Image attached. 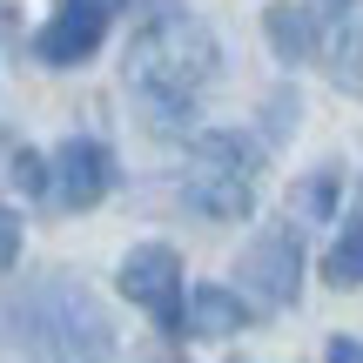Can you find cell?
I'll list each match as a JSON object with an SVG mask.
<instances>
[{
	"label": "cell",
	"mask_w": 363,
	"mask_h": 363,
	"mask_svg": "<svg viewBox=\"0 0 363 363\" xmlns=\"http://www.w3.org/2000/svg\"><path fill=\"white\" fill-rule=\"evenodd\" d=\"M7 330L21 363H108L115 357V330H108L101 303L67 276L27 283L7 303Z\"/></svg>",
	"instance_id": "cell-1"
},
{
	"label": "cell",
	"mask_w": 363,
	"mask_h": 363,
	"mask_svg": "<svg viewBox=\"0 0 363 363\" xmlns=\"http://www.w3.org/2000/svg\"><path fill=\"white\" fill-rule=\"evenodd\" d=\"M330 202H337V175H330V169H316L310 182H296V189H289V229H296L303 216H310V222H323V216H330Z\"/></svg>",
	"instance_id": "cell-11"
},
{
	"label": "cell",
	"mask_w": 363,
	"mask_h": 363,
	"mask_svg": "<svg viewBox=\"0 0 363 363\" xmlns=\"http://www.w3.org/2000/svg\"><path fill=\"white\" fill-rule=\"evenodd\" d=\"M357 13V0H316V21H330V27H343Z\"/></svg>",
	"instance_id": "cell-14"
},
{
	"label": "cell",
	"mask_w": 363,
	"mask_h": 363,
	"mask_svg": "<svg viewBox=\"0 0 363 363\" xmlns=\"http://www.w3.org/2000/svg\"><path fill=\"white\" fill-rule=\"evenodd\" d=\"M256 182H262V148L235 128H208L189 142L182 162V202L208 222H242L256 208Z\"/></svg>",
	"instance_id": "cell-3"
},
{
	"label": "cell",
	"mask_w": 363,
	"mask_h": 363,
	"mask_svg": "<svg viewBox=\"0 0 363 363\" xmlns=\"http://www.w3.org/2000/svg\"><path fill=\"white\" fill-rule=\"evenodd\" d=\"M235 276H242V303H256V310H289L296 289H303V242H296V229H289V222L262 229L256 242L242 249Z\"/></svg>",
	"instance_id": "cell-4"
},
{
	"label": "cell",
	"mask_w": 363,
	"mask_h": 363,
	"mask_svg": "<svg viewBox=\"0 0 363 363\" xmlns=\"http://www.w3.org/2000/svg\"><path fill=\"white\" fill-rule=\"evenodd\" d=\"M13 182H21L27 195H48V189H54V169H48L40 155H13Z\"/></svg>",
	"instance_id": "cell-12"
},
{
	"label": "cell",
	"mask_w": 363,
	"mask_h": 363,
	"mask_svg": "<svg viewBox=\"0 0 363 363\" xmlns=\"http://www.w3.org/2000/svg\"><path fill=\"white\" fill-rule=\"evenodd\" d=\"M13 256H21V216L0 202V269H13Z\"/></svg>",
	"instance_id": "cell-13"
},
{
	"label": "cell",
	"mask_w": 363,
	"mask_h": 363,
	"mask_svg": "<svg viewBox=\"0 0 363 363\" xmlns=\"http://www.w3.org/2000/svg\"><path fill=\"white\" fill-rule=\"evenodd\" d=\"M269 40L289 54V61H310V40H316V13L310 7H269Z\"/></svg>",
	"instance_id": "cell-10"
},
{
	"label": "cell",
	"mask_w": 363,
	"mask_h": 363,
	"mask_svg": "<svg viewBox=\"0 0 363 363\" xmlns=\"http://www.w3.org/2000/svg\"><path fill=\"white\" fill-rule=\"evenodd\" d=\"M323 283H330V289H363V222H357V229H343L337 242H330Z\"/></svg>",
	"instance_id": "cell-9"
},
{
	"label": "cell",
	"mask_w": 363,
	"mask_h": 363,
	"mask_svg": "<svg viewBox=\"0 0 363 363\" xmlns=\"http://www.w3.org/2000/svg\"><path fill=\"white\" fill-rule=\"evenodd\" d=\"M242 323H249L242 289H222V283H202V289L189 296V316H182L189 337H235Z\"/></svg>",
	"instance_id": "cell-8"
},
{
	"label": "cell",
	"mask_w": 363,
	"mask_h": 363,
	"mask_svg": "<svg viewBox=\"0 0 363 363\" xmlns=\"http://www.w3.org/2000/svg\"><path fill=\"white\" fill-rule=\"evenodd\" d=\"M216 74H222V48H216V34H208L195 13H162L128 48V88L142 94L162 121L189 115Z\"/></svg>",
	"instance_id": "cell-2"
},
{
	"label": "cell",
	"mask_w": 363,
	"mask_h": 363,
	"mask_svg": "<svg viewBox=\"0 0 363 363\" xmlns=\"http://www.w3.org/2000/svg\"><path fill=\"white\" fill-rule=\"evenodd\" d=\"M121 296L128 303H142L148 316H155L162 330H182V256L169 242H142V249H128V256H121Z\"/></svg>",
	"instance_id": "cell-5"
},
{
	"label": "cell",
	"mask_w": 363,
	"mask_h": 363,
	"mask_svg": "<svg viewBox=\"0 0 363 363\" xmlns=\"http://www.w3.org/2000/svg\"><path fill=\"white\" fill-rule=\"evenodd\" d=\"M108 21H115V0H61V7H54V21L34 34L40 67H81L94 48H101Z\"/></svg>",
	"instance_id": "cell-6"
},
{
	"label": "cell",
	"mask_w": 363,
	"mask_h": 363,
	"mask_svg": "<svg viewBox=\"0 0 363 363\" xmlns=\"http://www.w3.org/2000/svg\"><path fill=\"white\" fill-rule=\"evenodd\" d=\"M54 202L61 208H94L108 189H115V148L94 142V135H74V142L54 148Z\"/></svg>",
	"instance_id": "cell-7"
},
{
	"label": "cell",
	"mask_w": 363,
	"mask_h": 363,
	"mask_svg": "<svg viewBox=\"0 0 363 363\" xmlns=\"http://www.w3.org/2000/svg\"><path fill=\"white\" fill-rule=\"evenodd\" d=\"M330 363H363V343L357 337H337V343H330Z\"/></svg>",
	"instance_id": "cell-15"
}]
</instances>
